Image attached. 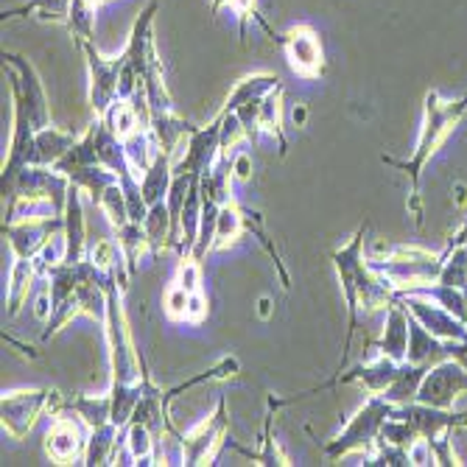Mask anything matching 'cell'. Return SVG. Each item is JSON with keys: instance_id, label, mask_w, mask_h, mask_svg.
Returning a JSON list of instances; mask_svg holds the SVG:
<instances>
[{"instance_id": "obj_1", "label": "cell", "mask_w": 467, "mask_h": 467, "mask_svg": "<svg viewBox=\"0 0 467 467\" xmlns=\"http://www.w3.org/2000/svg\"><path fill=\"white\" fill-rule=\"evenodd\" d=\"M330 264L339 274L342 294L347 305V339H345V353H342V367L339 373L347 370V353L350 342L358 330V314H375V310H386L395 300V289L389 285L373 266L367 255V227H358L355 236L330 255Z\"/></svg>"}, {"instance_id": "obj_2", "label": "cell", "mask_w": 467, "mask_h": 467, "mask_svg": "<svg viewBox=\"0 0 467 467\" xmlns=\"http://www.w3.org/2000/svg\"><path fill=\"white\" fill-rule=\"evenodd\" d=\"M464 115H467V101L464 98L445 101L436 90H431L426 95V103H423V126H420V135H418V143H414L411 157L409 160L383 157V163L392 166V168H400L411 179V191H418L423 168L439 151V146L448 140V135L454 132V129L462 123Z\"/></svg>"}, {"instance_id": "obj_3", "label": "cell", "mask_w": 467, "mask_h": 467, "mask_svg": "<svg viewBox=\"0 0 467 467\" xmlns=\"http://www.w3.org/2000/svg\"><path fill=\"white\" fill-rule=\"evenodd\" d=\"M370 266L392 285L395 294L400 292H423L439 280L443 272V255L423 249L418 244H395L386 257H370Z\"/></svg>"}, {"instance_id": "obj_4", "label": "cell", "mask_w": 467, "mask_h": 467, "mask_svg": "<svg viewBox=\"0 0 467 467\" xmlns=\"http://www.w3.org/2000/svg\"><path fill=\"white\" fill-rule=\"evenodd\" d=\"M392 411H395V406L386 398L370 395L364 400V406L350 418V423L322 445V456L328 462H339L353 454H370L378 443L383 423L392 418Z\"/></svg>"}, {"instance_id": "obj_5", "label": "cell", "mask_w": 467, "mask_h": 467, "mask_svg": "<svg viewBox=\"0 0 467 467\" xmlns=\"http://www.w3.org/2000/svg\"><path fill=\"white\" fill-rule=\"evenodd\" d=\"M123 289L112 285L110 302H107V319H103V336L110 347V367H112V383H138L146 373V361L132 339L129 319L123 310Z\"/></svg>"}, {"instance_id": "obj_6", "label": "cell", "mask_w": 467, "mask_h": 467, "mask_svg": "<svg viewBox=\"0 0 467 467\" xmlns=\"http://www.w3.org/2000/svg\"><path fill=\"white\" fill-rule=\"evenodd\" d=\"M4 65L9 70L12 79V101H17L20 107L29 115L34 129H45L54 121H50V103H48V93L42 87V79L37 67L25 59L22 54H14V50H4Z\"/></svg>"}, {"instance_id": "obj_7", "label": "cell", "mask_w": 467, "mask_h": 467, "mask_svg": "<svg viewBox=\"0 0 467 467\" xmlns=\"http://www.w3.org/2000/svg\"><path fill=\"white\" fill-rule=\"evenodd\" d=\"M227 434H229V409H227V400L219 398L216 409L179 439V443H183V464L188 467L207 464L227 443Z\"/></svg>"}, {"instance_id": "obj_8", "label": "cell", "mask_w": 467, "mask_h": 467, "mask_svg": "<svg viewBox=\"0 0 467 467\" xmlns=\"http://www.w3.org/2000/svg\"><path fill=\"white\" fill-rule=\"evenodd\" d=\"M50 389H12L0 400V426L12 439H25L37 426L42 414H48Z\"/></svg>"}, {"instance_id": "obj_9", "label": "cell", "mask_w": 467, "mask_h": 467, "mask_svg": "<svg viewBox=\"0 0 467 467\" xmlns=\"http://www.w3.org/2000/svg\"><path fill=\"white\" fill-rule=\"evenodd\" d=\"M464 395H467V367L454 358H443L428 367L420 383L418 403L434 409H454L456 400H462Z\"/></svg>"}, {"instance_id": "obj_10", "label": "cell", "mask_w": 467, "mask_h": 467, "mask_svg": "<svg viewBox=\"0 0 467 467\" xmlns=\"http://www.w3.org/2000/svg\"><path fill=\"white\" fill-rule=\"evenodd\" d=\"M395 300L409 310V314L418 319L431 336H436L439 342L454 345V342H464L467 339V322H462L459 317L448 314L443 305H436L431 297H426L423 292H400L395 294Z\"/></svg>"}, {"instance_id": "obj_11", "label": "cell", "mask_w": 467, "mask_h": 467, "mask_svg": "<svg viewBox=\"0 0 467 467\" xmlns=\"http://www.w3.org/2000/svg\"><path fill=\"white\" fill-rule=\"evenodd\" d=\"M82 48L85 62H87V73H90V107L95 112V118H101L112 103L118 101V76H121V57L107 59L95 48L93 40H79L76 42Z\"/></svg>"}, {"instance_id": "obj_12", "label": "cell", "mask_w": 467, "mask_h": 467, "mask_svg": "<svg viewBox=\"0 0 467 467\" xmlns=\"http://www.w3.org/2000/svg\"><path fill=\"white\" fill-rule=\"evenodd\" d=\"M221 157V118L216 115L207 126H196L174 154V174L202 176L216 160Z\"/></svg>"}, {"instance_id": "obj_13", "label": "cell", "mask_w": 467, "mask_h": 467, "mask_svg": "<svg viewBox=\"0 0 467 467\" xmlns=\"http://www.w3.org/2000/svg\"><path fill=\"white\" fill-rule=\"evenodd\" d=\"M67 191H70V179L57 166H25L14 176V183L4 191V196L6 199H12V196H37V199L54 202L59 211H65Z\"/></svg>"}, {"instance_id": "obj_14", "label": "cell", "mask_w": 467, "mask_h": 467, "mask_svg": "<svg viewBox=\"0 0 467 467\" xmlns=\"http://www.w3.org/2000/svg\"><path fill=\"white\" fill-rule=\"evenodd\" d=\"M280 45L285 50V59H289L292 70L300 79L310 82L325 73V50H322V40L317 29H310V25H294V29L283 34Z\"/></svg>"}, {"instance_id": "obj_15", "label": "cell", "mask_w": 467, "mask_h": 467, "mask_svg": "<svg viewBox=\"0 0 467 467\" xmlns=\"http://www.w3.org/2000/svg\"><path fill=\"white\" fill-rule=\"evenodd\" d=\"M65 227L62 216H48V219H20V221H4V236L9 241V249L14 257L22 261H34L40 249L57 236Z\"/></svg>"}, {"instance_id": "obj_16", "label": "cell", "mask_w": 467, "mask_h": 467, "mask_svg": "<svg viewBox=\"0 0 467 467\" xmlns=\"http://www.w3.org/2000/svg\"><path fill=\"white\" fill-rule=\"evenodd\" d=\"M87 434H90V428L79 418L57 414L48 434H45V454L50 456V462H57V464L79 462V459H85Z\"/></svg>"}, {"instance_id": "obj_17", "label": "cell", "mask_w": 467, "mask_h": 467, "mask_svg": "<svg viewBox=\"0 0 467 467\" xmlns=\"http://www.w3.org/2000/svg\"><path fill=\"white\" fill-rule=\"evenodd\" d=\"M65 241H67V264L85 261L87 249H90V238H87V216H85V191L79 185L70 183L67 199H65Z\"/></svg>"}, {"instance_id": "obj_18", "label": "cell", "mask_w": 467, "mask_h": 467, "mask_svg": "<svg viewBox=\"0 0 467 467\" xmlns=\"http://www.w3.org/2000/svg\"><path fill=\"white\" fill-rule=\"evenodd\" d=\"M409 322H411V314L398 300H392V305L386 308L383 333H381L375 350L381 355H389L392 361H398V364H403L409 355Z\"/></svg>"}, {"instance_id": "obj_19", "label": "cell", "mask_w": 467, "mask_h": 467, "mask_svg": "<svg viewBox=\"0 0 467 467\" xmlns=\"http://www.w3.org/2000/svg\"><path fill=\"white\" fill-rule=\"evenodd\" d=\"M87 132L93 135V146H95V160L98 166L110 168L112 174L118 176H126V174H135L132 171V163L126 157V148H123V138H118L112 129L103 123V118H95L93 126H87Z\"/></svg>"}, {"instance_id": "obj_20", "label": "cell", "mask_w": 467, "mask_h": 467, "mask_svg": "<svg viewBox=\"0 0 467 467\" xmlns=\"http://www.w3.org/2000/svg\"><path fill=\"white\" fill-rule=\"evenodd\" d=\"M79 140L73 132H65V129H57L54 123L37 129L34 135V151H31V166H57L65 154L70 151V146Z\"/></svg>"}, {"instance_id": "obj_21", "label": "cell", "mask_w": 467, "mask_h": 467, "mask_svg": "<svg viewBox=\"0 0 467 467\" xmlns=\"http://www.w3.org/2000/svg\"><path fill=\"white\" fill-rule=\"evenodd\" d=\"M277 87H280V79L274 73H266V70L264 73H249V76H244V79H238L236 85H232L224 107L219 112H236L238 107H244V103L261 101L264 95H269Z\"/></svg>"}, {"instance_id": "obj_22", "label": "cell", "mask_w": 467, "mask_h": 467, "mask_svg": "<svg viewBox=\"0 0 467 467\" xmlns=\"http://www.w3.org/2000/svg\"><path fill=\"white\" fill-rule=\"evenodd\" d=\"M148 129H151L154 140H157L160 151H166V154H171V157H174V154H176L179 148H183V143L188 140V135L193 132L196 126H191L185 118L176 115V110H171V112L151 115Z\"/></svg>"}, {"instance_id": "obj_23", "label": "cell", "mask_w": 467, "mask_h": 467, "mask_svg": "<svg viewBox=\"0 0 467 467\" xmlns=\"http://www.w3.org/2000/svg\"><path fill=\"white\" fill-rule=\"evenodd\" d=\"M232 183H236V174H232V157L221 151V157L199 176L202 199L216 202V204L232 202Z\"/></svg>"}, {"instance_id": "obj_24", "label": "cell", "mask_w": 467, "mask_h": 467, "mask_svg": "<svg viewBox=\"0 0 467 467\" xmlns=\"http://www.w3.org/2000/svg\"><path fill=\"white\" fill-rule=\"evenodd\" d=\"M121 443H123V428H118L115 423L90 428V434H87V448H85V459H82V464H87V467H103V464H112V456H115V451L121 448Z\"/></svg>"}, {"instance_id": "obj_25", "label": "cell", "mask_w": 467, "mask_h": 467, "mask_svg": "<svg viewBox=\"0 0 467 467\" xmlns=\"http://www.w3.org/2000/svg\"><path fill=\"white\" fill-rule=\"evenodd\" d=\"M448 358V345L439 342L436 336H431L418 319L411 317L409 322V355L406 361H411V364H436V361Z\"/></svg>"}, {"instance_id": "obj_26", "label": "cell", "mask_w": 467, "mask_h": 467, "mask_svg": "<svg viewBox=\"0 0 467 467\" xmlns=\"http://www.w3.org/2000/svg\"><path fill=\"white\" fill-rule=\"evenodd\" d=\"M67 174V179L73 185H79L82 191H85V196L98 207L101 204V199H103V193H107V188L110 185H115L118 183V174H112L110 168H103V166H98V163H90V166H76V168H70V171H65Z\"/></svg>"}, {"instance_id": "obj_27", "label": "cell", "mask_w": 467, "mask_h": 467, "mask_svg": "<svg viewBox=\"0 0 467 467\" xmlns=\"http://www.w3.org/2000/svg\"><path fill=\"white\" fill-rule=\"evenodd\" d=\"M241 373V364H238V358L236 355H224V358H219L216 364L211 367V370H204V373H196V375H191L188 381H183V383H176V386H171V389H166V406L171 409V403L179 398V395H185V392H193L196 386H202V383H213V381H229V378H236Z\"/></svg>"}, {"instance_id": "obj_28", "label": "cell", "mask_w": 467, "mask_h": 467, "mask_svg": "<svg viewBox=\"0 0 467 467\" xmlns=\"http://www.w3.org/2000/svg\"><path fill=\"white\" fill-rule=\"evenodd\" d=\"M171 183H174V157L166 151H160L157 157H154V163L148 166V171L140 176V188H143L148 207L157 204V202H166Z\"/></svg>"}, {"instance_id": "obj_29", "label": "cell", "mask_w": 467, "mask_h": 467, "mask_svg": "<svg viewBox=\"0 0 467 467\" xmlns=\"http://www.w3.org/2000/svg\"><path fill=\"white\" fill-rule=\"evenodd\" d=\"M37 266L34 261H22V257H14V264L9 269V283H6V302H9V319H14L20 314V308L29 300V292L37 280Z\"/></svg>"}, {"instance_id": "obj_30", "label": "cell", "mask_w": 467, "mask_h": 467, "mask_svg": "<svg viewBox=\"0 0 467 467\" xmlns=\"http://www.w3.org/2000/svg\"><path fill=\"white\" fill-rule=\"evenodd\" d=\"M65 411L76 414L87 428H98V426H107L112 423V395H76L73 400H67Z\"/></svg>"}, {"instance_id": "obj_31", "label": "cell", "mask_w": 467, "mask_h": 467, "mask_svg": "<svg viewBox=\"0 0 467 467\" xmlns=\"http://www.w3.org/2000/svg\"><path fill=\"white\" fill-rule=\"evenodd\" d=\"M123 448H126V456L132 459L135 464H154V462H157L160 439L148 426L129 423L123 428Z\"/></svg>"}, {"instance_id": "obj_32", "label": "cell", "mask_w": 467, "mask_h": 467, "mask_svg": "<svg viewBox=\"0 0 467 467\" xmlns=\"http://www.w3.org/2000/svg\"><path fill=\"white\" fill-rule=\"evenodd\" d=\"M426 373H428L426 364H411V361H403L398 378L392 381V386H389L381 398H386L392 406L414 403V400H418V392H420V383H423Z\"/></svg>"}, {"instance_id": "obj_33", "label": "cell", "mask_w": 467, "mask_h": 467, "mask_svg": "<svg viewBox=\"0 0 467 467\" xmlns=\"http://www.w3.org/2000/svg\"><path fill=\"white\" fill-rule=\"evenodd\" d=\"M247 232V221H244V207H238L236 202L221 204L219 211V221H216V241H213V252L229 249L241 241V236Z\"/></svg>"}, {"instance_id": "obj_34", "label": "cell", "mask_w": 467, "mask_h": 467, "mask_svg": "<svg viewBox=\"0 0 467 467\" xmlns=\"http://www.w3.org/2000/svg\"><path fill=\"white\" fill-rule=\"evenodd\" d=\"M123 148H126V157H129V163H132V171L138 176H143L148 171V166L154 163V157L160 154V146H157V140H154L148 126H140L129 138H123Z\"/></svg>"}, {"instance_id": "obj_35", "label": "cell", "mask_w": 467, "mask_h": 467, "mask_svg": "<svg viewBox=\"0 0 467 467\" xmlns=\"http://www.w3.org/2000/svg\"><path fill=\"white\" fill-rule=\"evenodd\" d=\"M261 135L274 138L280 157H285L289 140H285V132H283V87L261 98Z\"/></svg>"}, {"instance_id": "obj_36", "label": "cell", "mask_w": 467, "mask_h": 467, "mask_svg": "<svg viewBox=\"0 0 467 467\" xmlns=\"http://www.w3.org/2000/svg\"><path fill=\"white\" fill-rule=\"evenodd\" d=\"M143 227H146V236H148V252L151 255H160L163 249L171 247L174 221H171V213H168L166 202H157V204L148 207V216H146Z\"/></svg>"}, {"instance_id": "obj_37", "label": "cell", "mask_w": 467, "mask_h": 467, "mask_svg": "<svg viewBox=\"0 0 467 467\" xmlns=\"http://www.w3.org/2000/svg\"><path fill=\"white\" fill-rule=\"evenodd\" d=\"M244 221H247V232H249V236H252L257 244H261V247H264V252L272 257V264H274V269H277V274H280L283 289L289 292V289H292V274H289V269H285V264H283L280 249H277V247H274V241L269 238L264 216L257 213V211H247V207H244Z\"/></svg>"}, {"instance_id": "obj_38", "label": "cell", "mask_w": 467, "mask_h": 467, "mask_svg": "<svg viewBox=\"0 0 467 467\" xmlns=\"http://www.w3.org/2000/svg\"><path fill=\"white\" fill-rule=\"evenodd\" d=\"M110 395H112V423L118 428H126L132 423L135 406L143 395V378L138 383H112Z\"/></svg>"}, {"instance_id": "obj_39", "label": "cell", "mask_w": 467, "mask_h": 467, "mask_svg": "<svg viewBox=\"0 0 467 467\" xmlns=\"http://www.w3.org/2000/svg\"><path fill=\"white\" fill-rule=\"evenodd\" d=\"M103 0H70V12H67V29L70 34L79 40H93L95 34V12Z\"/></svg>"}, {"instance_id": "obj_40", "label": "cell", "mask_w": 467, "mask_h": 467, "mask_svg": "<svg viewBox=\"0 0 467 467\" xmlns=\"http://www.w3.org/2000/svg\"><path fill=\"white\" fill-rule=\"evenodd\" d=\"M48 216H62V211L48 199L37 196H12L6 207V221H20V219H48Z\"/></svg>"}, {"instance_id": "obj_41", "label": "cell", "mask_w": 467, "mask_h": 467, "mask_svg": "<svg viewBox=\"0 0 467 467\" xmlns=\"http://www.w3.org/2000/svg\"><path fill=\"white\" fill-rule=\"evenodd\" d=\"M115 241L118 247L123 249L126 255V261H129V269H138V261H140V255L148 252V236H146V227L138 224V221H129L123 227L115 229Z\"/></svg>"}, {"instance_id": "obj_42", "label": "cell", "mask_w": 467, "mask_h": 467, "mask_svg": "<svg viewBox=\"0 0 467 467\" xmlns=\"http://www.w3.org/2000/svg\"><path fill=\"white\" fill-rule=\"evenodd\" d=\"M67 12H70V0H29V4L6 12L4 20L22 17V14H37L45 22H67Z\"/></svg>"}, {"instance_id": "obj_43", "label": "cell", "mask_w": 467, "mask_h": 467, "mask_svg": "<svg viewBox=\"0 0 467 467\" xmlns=\"http://www.w3.org/2000/svg\"><path fill=\"white\" fill-rule=\"evenodd\" d=\"M101 118H103V123H107L118 138H129V135L135 132V129L143 126L138 110H135V103L132 101H123V98H118Z\"/></svg>"}, {"instance_id": "obj_44", "label": "cell", "mask_w": 467, "mask_h": 467, "mask_svg": "<svg viewBox=\"0 0 467 467\" xmlns=\"http://www.w3.org/2000/svg\"><path fill=\"white\" fill-rule=\"evenodd\" d=\"M98 211H101L103 219L110 221L112 229H118V227H123V224L132 221V219H129L126 193H123V188H121V179H118L115 185L107 188V193H103V199H101V204H98Z\"/></svg>"}, {"instance_id": "obj_45", "label": "cell", "mask_w": 467, "mask_h": 467, "mask_svg": "<svg viewBox=\"0 0 467 467\" xmlns=\"http://www.w3.org/2000/svg\"><path fill=\"white\" fill-rule=\"evenodd\" d=\"M65 261H67V241H65V232L59 229L57 236L40 249V255L34 257V266H37V274L45 277L50 269L62 266Z\"/></svg>"}, {"instance_id": "obj_46", "label": "cell", "mask_w": 467, "mask_h": 467, "mask_svg": "<svg viewBox=\"0 0 467 467\" xmlns=\"http://www.w3.org/2000/svg\"><path fill=\"white\" fill-rule=\"evenodd\" d=\"M229 9H236V14H238V20H241V40L247 37V25H249V20H257L261 22V29L274 40V42H280L283 40V34H277L272 25L264 20V14L257 12V0H229Z\"/></svg>"}, {"instance_id": "obj_47", "label": "cell", "mask_w": 467, "mask_h": 467, "mask_svg": "<svg viewBox=\"0 0 467 467\" xmlns=\"http://www.w3.org/2000/svg\"><path fill=\"white\" fill-rule=\"evenodd\" d=\"M176 285H183V289L188 294L193 292H204V277H202V261H196V257H179V266H176Z\"/></svg>"}, {"instance_id": "obj_48", "label": "cell", "mask_w": 467, "mask_h": 467, "mask_svg": "<svg viewBox=\"0 0 467 467\" xmlns=\"http://www.w3.org/2000/svg\"><path fill=\"white\" fill-rule=\"evenodd\" d=\"M219 118H221V151L229 154V148H236L238 143L247 140V129L236 112H219Z\"/></svg>"}, {"instance_id": "obj_49", "label": "cell", "mask_w": 467, "mask_h": 467, "mask_svg": "<svg viewBox=\"0 0 467 467\" xmlns=\"http://www.w3.org/2000/svg\"><path fill=\"white\" fill-rule=\"evenodd\" d=\"M188 300H191V294L183 289V285H171V289L166 292V300H163V310H166V317L171 319V322H185V317H188Z\"/></svg>"}, {"instance_id": "obj_50", "label": "cell", "mask_w": 467, "mask_h": 467, "mask_svg": "<svg viewBox=\"0 0 467 467\" xmlns=\"http://www.w3.org/2000/svg\"><path fill=\"white\" fill-rule=\"evenodd\" d=\"M428 443L434 448L436 464H462L459 456H456V451H454V428L451 431H443L439 436H431Z\"/></svg>"}, {"instance_id": "obj_51", "label": "cell", "mask_w": 467, "mask_h": 467, "mask_svg": "<svg viewBox=\"0 0 467 467\" xmlns=\"http://www.w3.org/2000/svg\"><path fill=\"white\" fill-rule=\"evenodd\" d=\"M409 464H414V467L436 464L434 448H431V443H428V436H418V439H414V443L409 445Z\"/></svg>"}, {"instance_id": "obj_52", "label": "cell", "mask_w": 467, "mask_h": 467, "mask_svg": "<svg viewBox=\"0 0 467 467\" xmlns=\"http://www.w3.org/2000/svg\"><path fill=\"white\" fill-rule=\"evenodd\" d=\"M207 310H211L207 294H204V292H193L191 300H188V317H185V322H191V325L204 322V319H207Z\"/></svg>"}, {"instance_id": "obj_53", "label": "cell", "mask_w": 467, "mask_h": 467, "mask_svg": "<svg viewBox=\"0 0 467 467\" xmlns=\"http://www.w3.org/2000/svg\"><path fill=\"white\" fill-rule=\"evenodd\" d=\"M232 174H236V183H249L255 174V163L249 151H238L232 154Z\"/></svg>"}, {"instance_id": "obj_54", "label": "cell", "mask_w": 467, "mask_h": 467, "mask_svg": "<svg viewBox=\"0 0 467 467\" xmlns=\"http://www.w3.org/2000/svg\"><path fill=\"white\" fill-rule=\"evenodd\" d=\"M50 314H54V300H50V294L45 292V294H40L37 302H34V317H37L40 322H48Z\"/></svg>"}, {"instance_id": "obj_55", "label": "cell", "mask_w": 467, "mask_h": 467, "mask_svg": "<svg viewBox=\"0 0 467 467\" xmlns=\"http://www.w3.org/2000/svg\"><path fill=\"white\" fill-rule=\"evenodd\" d=\"M289 123L294 126V129H302L305 123H308V107L302 101H297L294 107H292V112H289Z\"/></svg>"}, {"instance_id": "obj_56", "label": "cell", "mask_w": 467, "mask_h": 467, "mask_svg": "<svg viewBox=\"0 0 467 467\" xmlns=\"http://www.w3.org/2000/svg\"><path fill=\"white\" fill-rule=\"evenodd\" d=\"M409 213L414 216V221L423 224V199H420V191H411L409 193Z\"/></svg>"}, {"instance_id": "obj_57", "label": "cell", "mask_w": 467, "mask_h": 467, "mask_svg": "<svg viewBox=\"0 0 467 467\" xmlns=\"http://www.w3.org/2000/svg\"><path fill=\"white\" fill-rule=\"evenodd\" d=\"M255 310H257V317H261V319H272V314H274V300H272L269 294L257 297V305H255Z\"/></svg>"}, {"instance_id": "obj_58", "label": "cell", "mask_w": 467, "mask_h": 467, "mask_svg": "<svg viewBox=\"0 0 467 467\" xmlns=\"http://www.w3.org/2000/svg\"><path fill=\"white\" fill-rule=\"evenodd\" d=\"M4 339H6V345L17 347V350H20L22 355H29V358H37V355H40V353H37V350H34L31 345H25V342H17L14 336H9V333H4Z\"/></svg>"}, {"instance_id": "obj_59", "label": "cell", "mask_w": 467, "mask_h": 467, "mask_svg": "<svg viewBox=\"0 0 467 467\" xmlns=\"http://www.w3.org/2000/svg\"><path fill=\"white\" fill-rule=\"evenodd\" d=\"M454 207H467V185L454 183Z\"/></svg>"}, {"instance_id": "obj_60", "label": "cell", "mask_w": 467, "mask_h": 467, "mask_svg": "<svg viewBox=\"0 0 467 467\" xmlns=\"http://www.w3.org/2000/svg\"><path fill=\"white\" fill-rule=\"evenodd\" d=\"M211 6H213V14H216L221 6H229V0H211Z\"/></svg>"}, {"instance_id": "obj_61", "label": "cell", "mask_w": 467, "mask_h": 467, "mask_svg": "<svg viewBox=\"0 0 467 467\" xmlns=\"http://www.w3.org/2000/svg\"><path fill=\"white\" fill-rule=\"evenodd\" d=\"M464 101H467V95H464Z\"/></svg>"}, {"instance_id": "obj_62", "label": "cell", "mask_w": 467, "mask_h": 467, "mask_svg": "<svg viewBox=\"0 0 467 467\" xmlns=\"http://www.w3.org/2000/svg\"><path fill=\"white\" fill-rule=\"evenodd\" d=\"M103 4H107V0H103Z\"/></svg>"}]
</instances>
